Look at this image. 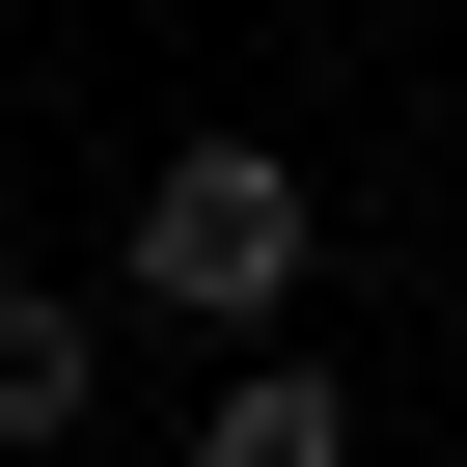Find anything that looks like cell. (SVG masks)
I'll list each match as a JSON object with an SVG mask.
<instances>
[{"label": "cell", "instance_id": "2", "mask_svg": "<svg viewBox=\"0 0 467 467\" xmlns=\"http://www.w3.org/2000/svg\"><path fill=\"white\" fill-rule=\"evenodd\" d=\"M83 412H110V303L0 275V467H28V440H83Z\"/></svg>", "mask_w": 467, "mask_h": 467}, {"label": "cell", "instance_id": "3", "mask_svg": "<svg viewBox=\"0 0 467 467\" xmlns=\"http://www.w3.org/2000/svg\"><path fill=\"white\" fill-rule=\"evenodd\" d=\"M192 467H358V412H330V358H248L192 412Z\"/></svg>", "mask_w": 467, "mask_h": 467}, {"label": "cell", "instance_id": "1", "mask_svg": "<svg viewBox=\"0 0 467 467\" xmlns=\"http://www.w3.org/2000/svg\"><path fill=\"white\" fill-rule=\"evenodd\" d=\"M303 248H330V192H303L275 138H165V165H138V303H165V330H275Z\"/></svg>", "mask_w": 467, "mask_h": 467}, {"label": "cell", "instance_id": "4", "mask_svg": "<svg viewBox=\"0 0 467 467\" xmlns=\"http://www.w3.org/2000/svg\"><path fill=\"white\" fill-rule=\"evenodd\" d=\"M440 467H467V440H440Z\"/></svg>", "mask_w": 467, "mask_h": 467}]
</instances>
